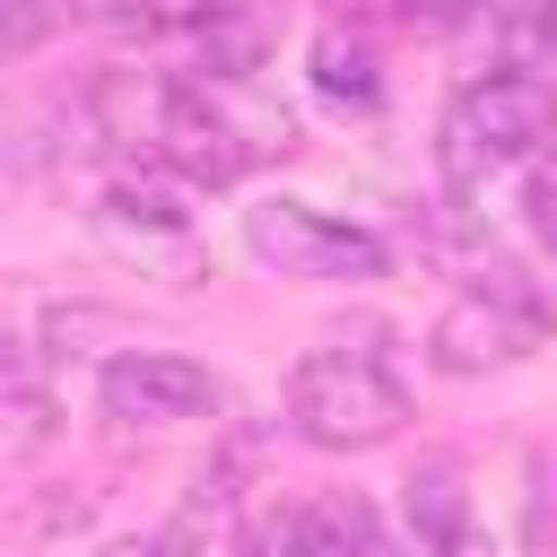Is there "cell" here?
Wrapping results in <instances>:
<instances>
[{
  "mask_svg": "<svg viewBox=\"0 0 557 557\" xmlns=\"http://www.w3.org/2000/svg\"><path fill=\"white\" fill-rule=\"evenodd\" d=\"M531 557H557V522H548V487L531 496Z\"/></svg>",
  "mask_w": 557,
  "mask_h": 557,
  "instance_id": "obj_13",
  "label": "cell"
},
{
  "mask_svg": "<svg viewBox=\"0 0 557 557\" xmlns=\"http://www.w3.org/2000/svg\"><path fill=\"white\" fill-rule=\"evenodd\" d=\"M244 244L252 261H270L278 278H383V235L313 209V200H252L244 209Z\"/></svg>",
  "mask_w": 557,
  "mask_h": 557,
  "instance_id": "obj_3",
  "label": "cell"
},
{
  "mask_svg": "<svg viewBox=\"0 0 557 557\" xmlns=\"http://www.w3.org/2000/svg\"><path fill=\"white\" fill-rule=\"evenodd\" d=\"M435 17H470V9H487V0H426Z\"/></svg>",
  "mask_w": 557,
  "mask_h": 557,
  "instance_id": "obj_14",
  "label": "cell"
},
{
  "mask_svg": "<svg viewBox=\"0 0 557 557\" xmlns=\"http://www.w3.org/2000/svg\"><path fill=\"white\" fill-rule=\"evenodd\" d=\"M540 305H522L513 296V278L496 270L487 287H470V296H453L444 313H435V331H426V357L444 366V374H496V366H513V357H531L540 348Z\"/></svg>",
  "mask_w": 557,
  "mask_h": 557,
  "instance_id": "obj_4",
  "label": "cell"
},
{
  "mask_svg": "<svg viewBox=\"0 0 557 557\" xmlns=\"http://www.w3.org/2000/svg\"><path fill=\"white\" fill-rule=\"evenodd\" d=\"M252 557H374V513H366V496H313V505L261 522Z\"/></svg>",
  "mask_w": 557,
  "mask_h": 557,
  "instance_id": "obj_7",
  "label": "cell"
},
{
  "mask_svg": "<svg viewBox=\"0 0 557 557\" xmlns=\"http://www.w3.org/2000/svg\"><path fill=\"white\" fill-rule=\"evenodd\" d=\"M104 418L122 426H183V418H209L218 409V374L200 357H174V348H131L104 366Z\"/></svg>",
  "mask_w": 557,
  "mask_h": 557,
  "instance_id": "obj_5",
  "label": "cell"
},
{
  "mask_svg": "<svg viewBox=\"0 0 557 557\" xmlns=\"http://www.w3.org/2000/svg\"><path fill=\"white\" fill-rule=\"evenodd\" d=\"M400 505H409L418 557H444V548L470 531V487H461V461H418V470H409V487H400Z\"/></svg>",
  "mask_w": 557,
  "mask_h": 557,
  "instance_id": "obj_8",
  "label": "cell"
},
{
  "mask_svg": "<svg viewBox=\"0 0 557 557\" xmlns=\"http://www.w3.org/2000/svg\"><path fill=\"white\" fill-rule=\"evenodd\" d=\"M287 418H296V435L322 444V453H374V444H392V435L409 426V392H400V374H392L374 348L331 339V348H305V357H296V374H287Z\"/></svg>",
  "mask_w": 557,
  "mask_h": 557,
  "instance_id": "obj_1",
  "label": "cell"
},
{
  "mask_svg": "<svg viewBox=\"0 0 557 557\" xmlns=\"http://www.w3.org/2000/svg\"><path fill=\"white\" fill-rule=\"evenodd\" d=\"M522 218H531V235L557 252V157H540V165L522 174Z\"/></svg>",
  "mask_w": 557,
  "mask_h": 557,
  "instance_id": "obj_12",
  "label": "cell"
},
{
  "mask_svg": "<svg viewBox=\"0 0 557 557\" xmlns=\"http://www.w3.org/2000/svg\"><path fill=\"white\" fill-rule=\"evenodd\" d=\"M9 374H17V348H9V331H0V392H9Z\"/></svg>",
  "mask_w": 557,
  "mask_h": 557,
  "instance_id": "obj_15",
  "label": "cell"
},
{
  "mask_svg": "<svg viewBox=\"0 0 557 557\" xmlns=\"http://www.w3.org/2000/svg\"><path fill=\"white\" fill-rule=\"evenodd\" d=\"M313 87L331 96V104H357V113H374L383 104V70H374V52L357 44V35H313Z\"/></svg>",
  "mask_w": 557,
  "mask_h": 557,
  "instance_id": "obj_9",
  "label": "cell"
},
{
  "mask_svg": "<svg viewBox=\"0 0 557 557\" xmlns=\"http://www.w3.org/2000/svg\"><path fill=\"white\" fill-rule=\"evenodd\" d=\"M218 9L226 0H104V17L131 35H183V26H209Z\"/></svg>",
  "mask_w": 557,
  "mask_h": 557,
  "instance_id": "obj_11",
  "label": "cell"
},
{
  "mask_svg": "<svg viewBox=\"0 0 557 557\" xmlns=\"http://www.w3.org/2000/svg\"><path fill=\"white\" fill-rule=\"evenodd\" d=\"M548 122H557V104H548L540 78H522V70H487V78H470V87L453 96V113H444V165H453V183L540 157Z\"/></svg>",
  "mask_w": 557,
  "mask_h": 557,
  "instance_id": "obj_2",
  "label": "cell"
},
{
  "mask_svg": "<svg viewBox=\"0 0 557 557\" xmlns=\"http://www.w3.org/2000/svg\"><path fill=\"white\" fill-rule=\"evenodd\" d=\"M96 226L131 252V261H165V270H191V209H174V191H148V183H113L96 200Z\"/></svg>",
  "mask_w": 557,
  "mask_h": 557,
  "instance_id": "obj_6",
  "label": "cell"
},
{
  "mask_svg": "<svg viewBox=\"0 0 557 557\" xmlns=\"http://www.w3.org/2000/svg\"><path fill=\"white\" fill-rule=\"evenodd\" d=\"M78 9H87V0H0V61L44 52L61 26H78Z\"/></svg>",
  "mask_w": 557,
  "mask_h": 557,
  "instance_id": "obj_10",
  "label": "cell"
}]
</instances>
